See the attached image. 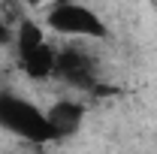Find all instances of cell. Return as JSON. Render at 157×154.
<instances>
[{"label": "cell", "mask_w": 157, "mask_h": 154, "mask_svg": "<svg viewBox=\"0 0 157 154\" xmlns=\"http://www.w3.org/2000/svg\"><path fill=\"white\" fill-rule=\"evenodd\" d=\"M12 45H15V64L21 76L30 82H52L58 67V45L48 39V27L42 21L24 18L12 27Z\"/></svg>", "instance_id": "obj_1"}, {"label": "cell", "mask_w": 157, "mask_h": 154, "mask_svg": "<svg viewBox=\"0 0 157 154\" xmlns=\"http://www.w3.org/2000/svg\"><path fill=\"white\" fill-rule=\"evenodd\" d=\"M0 130L12 136H21L33 145H45L55 142V130L48 124V115L39 109L36 103H30L21 94H0Z\"/></svg>", "instance_id": "obj_2"}, {"label": "cell", "mask_w": 157, "mask_h": 154, "mask_svg": "<svg viewBox=\"0 0 157 154\" xmlns=\"http://www.w3.org/2000/svg\"><path fill=\"white\" fill-rule=\"evenodd\" d=\"M42 24L48 27V33L70 39H106L109 37V24L103 21L97 9H91L88 3L78 0H63V3H52Z\"/></svg>", "instance_id": "obj_3"}, {"label": "cell", "mask_w": 157, "mask_h": 154, "mask_svg": "<svg viewBox=\"0 0 157 154\" xmlns=\"http://www.w3.org/2000/svg\"><path fill=\"white\" fill-rule=\"evenodd\" d=\"M55 79H60L63 85H70V88H76V91H94V88H97V82H100L97 60L85 48V39L58 48Z\"/></svg>", "instance_id": "obj_4"}, {"label": "cell", "mask_w": 157, "mask_h": 154, "mask_svg": "<svg viewBox=\"0 0 157 154\" xmlns=\"http://www.w3.org/2000/svg\"><path fill=\"white\" fill-rule=\"evenodd\" d=\"M48 115V124H52V130H55V142H58L60 136H73L82 127V121H85V106L78 103V100H58V103H52V109L45 112Z\"/></svg>", "instance_id": "obj_5"}, {"label": "cell", "mask_w": 157, "mask_h": 154, "mask_svg": "<svg viewBox=\"0 0 157 154\" xmlns=\"http://www.w3.org/2000/svg\"><path fill=\"white\" fill-rule=\"evenodd\" d=\"M3 45H12V24L0 15V48Z\"/></svg>", "instance_id": "obj_6"}, {"label": "cell", "mask_w": 157, "mask_h": 154, "mask_svg": "<svg viewBox=\"0 0 157 154\" xmlns=\"http://www.w3.org/2000/svg\"><path fill=\"white\" fill-rule=\"evenodd\" d=\"M27 6H39V3H63V0H24Z\"/></svg>", "instance_id": "obj_7"}, {"label": "cell", "mask_w": 157, "mask_h": 154, "mask_svg": "<svg viewBox=\"0 0 157 154\" xmlns=\"http://www.w3.org/2000/svg\"><path fill=\"white\" fill-rule=\"evenodd\" d=\"M148 6H151V9H154V12H157V0H148Z\"/></svg>", "instance_id": "obj_8"}]
</instances>
